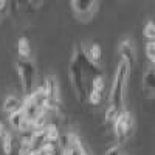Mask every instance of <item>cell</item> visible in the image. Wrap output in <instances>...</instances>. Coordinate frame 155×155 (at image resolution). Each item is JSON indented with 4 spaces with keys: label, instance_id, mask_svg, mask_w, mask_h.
Listing matches in <instances>:
<instances>
[{
    "label": "cell",
    "instance_id": "cell-3",
    "mask_svg": "<svg viewBox=\"0 0 155 155\" xmlns=\"http://www.w3.org/2000/svg\"><path fill=\"white\" fill-rule=\"evenodd\" d=\"M68 73H70V81H71V87L74 90V93L79 101L87 99V87H85V81L87 78L84 74V71L81 70V67L71 59L70 65H68Z\"/></svg>",
    "mask_w": 155,
    "mask_h": 155
},
{
    "label": "cell",
    "instance_id": "cell-22",
    "mask_svg": "<svg viewBox=\"0 0 155 155\" xmlns=\"http://www.w3.org/2000/svg\"><path fill=\"white\" fill-rule=\"evenodd\" d=\"M31 152V146L27 143H22L20 141V147H19V155H30Z\"/></svg>",
    "mask_w": 155,
    "mask_h": 155
},
{
    "label": "cell",
    "instance_id": "cell-12",
    "mask_svg": "<svg viewBox=\"0 0 155 155\" xmlns=\"http://www.w3.org/2000/svg\"><path fill=\"white\" fill-rule=\"evenodd\" d=\"M85 51H87L88 59L92 61V62H95V64H98V61L101 59V54H102L101 45H99V44H92L88 48H85Z\"/></svg>",
    "mask_w": 155,
    "mask_h": 155
},
{
    "label": "cell",
    "instance_id": "cell-11",
    "mask_svg": "<svg viewBox=\"0 0 155 155\" xmlns=\"http://www.w3.org/2000/svg\"><path fill=\"white\" fill-rule=\"evenodd\" d=\"M45 138H47V143L54 144L56 141H59V140H61L59 129H58L54 124H48V126H47V129H45Z\"/></svg>",
    "mask_w": 155,
    "mask_h": 155
},
{
    "label": "cell",
    "instance_id": "cell-6",
    "mask_svg": "<svg viewBox=\"0 0 155 155\" xmlns=\"http://www.w3.org/2000/svg\"><path fill=\"white\" fill-rule=\"evenodd\" d=\"M61 155H88L76 134L68 132L61 143Z\"/></svg>",
    "mask_w": 155,
    "mask_h": 155
},
{
    "label": "cell",
    "instance_id": "cell-1",
    "mask_svg": "<svg viewBox=\"0 0 155 155\" xmlns=\"http://www.w3.org/2000/svg\"><path fill=\"white\" fill-rule=\"evenodd\" d=\"M129 73H130V65L124 61H120L118 67L115 70L113 82L110 88V106L116 107L121 112L124 107V99H126V92H127Z\"/></svg>",
    "mask_w": 155,
    "mask_h": 155
},
{
    "label": "cell",
    "instance_id": "cell-25",
    "mask_svg": "<svg viewBox=\"0 0 155 155\" xmlns=\"http://www.w3.org/2000/svg\"><path fill=\"white\" fill-rule=\"evenodd\" d=\"M5 8H6V2L5 0H0V12H2Z\"/></svg>",
    "mask_w": 155,
    "mask_h": 155
},
{
    "label": "cell",
    "instance_id": "cell-20",
    "mask_svg": "<svg viewBox=\"0 0 155 155\" xmlns=\"http://www.w3.org/2000/svg\"><path fill=\"white\" fill-rule=\"evenodd\" d=\"M54 153H56V149H54V144L51 143H45L37 150V155H54Z\"/></svg>",
    "mask_w": 155,
    "mask_h": 155
},
{
    "label": "cell",
    "instance_id": "cell-21",
    "mask_svg": "<svg viewBox=\"0 0 155 155\" xmlns=\"http://www.w3.org/2000/svg\"><path fill=\"white\" fill-rule=\"evenodd\" d=\"M146 56H147L150 61L155 58V41L146 44Z\"/></svg>",
    "mask_w": 155,
    "mask_h": 155
},
{
    "label": "cell",
    "instance_id": "cell-2",
    "mask_svg": "<svg viewBox=\"0 0 155 155\" xmlns=\"http://www.w3.org/2000/svg\"><path fill=\"white\" fill-rule=\"evenodd\" d=\"M17 71H19V78H20V82H22V87L25 90V93L31 95L36 87H34V81H36V70H34V65L30 59H22L19 58L17 61Z\"/></svg>",
    "mask_w": 155,
    "mask_h": 155
},
{
    "label": "cell",
    "instance_id": "cell-4",
    "mask_svg": "<svg viewBox=\"0 0 155 155\" xmlns=\"http://www.w3.org/2000/svg\"><path fill=\"white\" fill-rule=\"evenodd\" d=\"M45 93H47V112L48 110H54V112H61L62 109V102H61V93H59V84L56 76L50 74L47 76L45 84Z\"/></svg>",
    "mask_w": 155,
    "mask_h": 155
},
{
    "label": "cell",
    "instance_id": "cell-7",
    "mask_svg": "<svg viewBox=\"0 0 155 155\" xmlns=\"http://www.w3.org/2000/svg\"><path fill=\"white\" fill-rule=\"evenodd\" d=\"M98 6H99L98 2H85V0H73L71 2V8L74 11V14L81 20L90 19L95 14V11L98 9Z\"/></svg>",
    "mask_w": 155,
    "mask_h": 155
},
{
    "label": "cell",
    "instance_id": "cell-23",
    "mask_svg": "<svg viewBox=\"0 0 155 155\" xmlns=\"http://www.w3.org/2000/svg\"><path fill=\"white\" fill-rule=\"evenodd\" d=\"M106 155H121V150L118 146H112L106 150Z\"/></svg>",
    "mask_w": 155,
    "mask_h": 155
},
{
    "label": "cell",
    "instance_id": "cell-13",
    "mask_svg": "<svg viewBox=\"0 0 155 155\" xmlns=\"http://www.w3.org/2000/svg\"><path fill=\"white\" fill-rule=\"evenodd\" d=\"M22 121H23V113H22L20 109L16 110V112H12V113H9V124H11L12 129L19 130V127H20Z\"/></svg>",
    "mask_w": 155,
    "mask_h": 155
},
{
    "label": "cell",
    "instance_id": "cell-9",
    "mask_svg": "<svg viewBox=\"0 0 155 155\" xmlns=\"http://www.w3.org/2000/svg\"><path fill=\"white\" fill-rule=\"evenodd\" d=\"M20 107H22V101L20 99H17L16 96H12V95L6 96V99L3 102V110L6 113H12V112L19 110Z\"/></svg>",
    "mask_w": 155,
    "mask_h": 155
},
{
    "label": "cell",
    "instance_id": "cell-18",
    "mask_svg": "<svg viewBox=\"0 0 155 155\" xmlns=\"http://www.w3.org/2000/svg\"><path fill=\"white\" fill-rule=\"evenodd\" d=\"M101 99H102V93L96 92V90H90V92L87 93V101L90 102V104H93V106L99 104Z\"/></svg>",
    "mask_w": 155,
    "mask_h": 155
},
{
    "label": "cell",
    "instance_id": "cell-10",
    "mask_svg": "<svg viewBox=\"0 0 155 155\" xmlns=\"http://www.w3.org/2000/svg\"><path fill=\"white\" fill-rule=\"evenodd\" d=\"M17 50H19V54L22 59H30V54H31V45H30V41L27 37H20L19 42H17Z\"/></svg>",
    "mask_w": 155,
    "mask_h": 155
},
{
    "label": "cell",
    "instance_id": "cell-16",
    "mask_svg": "<svg viewBox=\"0 0 155 155\" xmlns=\"http://www.w3.org/2000/svg\"><path fill=\"white\" fill-rule=\"evenodd\" d=\"M90 84H92V90H96L99 93H102V90L106 87V82H104V78L102 76H95L93 79L90 81Z\"/></svg>",
    "mask_w": 155,
    "mask_h": 155
},
{
    "label": "cell",
    "instance_id": "cell-17",
    "mask_svg": "<svg viewBox=\"0 0 155 155\" xmlns=\"http://www.w3.org/2000/svg\"><path fill=\"white\" fill-rule=\"evenodd\" d=\"M2 149H3L5 155H11L12 153V137H11V134H8L2 140Z\"/></svg>",
    "mask_w": 155,
    "mask_h": 155
},
{
    "label": "cell",
    "instance_id": "cell-26",
    "mask_svg": "<svg viewBox=\"0 0 155 155\" xmlns=\"http://www.w3.org/2000/svg\"><path fill=\"white\" fill-rule=\"evenodd\" d=\"M30 155H37V150H31V152H30Z\"/></svg>",
    "mask_w": 155,
    "mask_h": 155
},
{
    "label": "cell",
    "instance_id": "cell-14",
    "mask_svg": "<svg viewBox=\"0 0 155 155\" xmlns=\"http://www.w3.org/2000/svg\"><path fill=\"white\" fill-rule=\"evenodd\" d=\"M144 87L149 90H155V68H147L144 78H143Z\"/></svg>",
    "mask_w": 155,
    "mask_h": 155
},
{
    "label": "cell",
    "instance_id": "cell-24",
    "mask_svg": "<svg viewBox=\"0 0 155 155\" xmlns=\"http://www.w3.org/2000/svg\"><path fill=\"white\" fill-rule=\"evenodd\" d=\"M8 134H9V132L6 130V127H5L3 121H0V140H3V138H5Z\"/></svg>",
    "mask_w": 155,
    "mask_h": 155
},
{
    "label": "cell",
    "instance_id": "cell-19",
    "mask_svg": "<svg viewBox=\"0 0 155 155\" xmlns=\"http://www.w3.org/2000/svg\"><path fill=\"white\" fill-rule=\"evenodd\" d=\"M120 112H121V110H118L116 107L109 106V109L106 110V121H107V123H113V121L116 120V116L120 115Z\"/></svg>",
    "mask_w": 155,
    "mask_h": 155
},
{
    "label": "cell",
    "instance_id": "cell-5",
    "mask_svg": "<svg viewBox=\"0 0 155 155\" xmlns=\"http://www.w3.org/2000/svg\"><path fill=\"white\" fill-rule=\"evenodd\" d=\"M134 127V118L132 115L129 113L127 110H123L120 112V115L116 116V120L113 121V130H115V135H116V140L120 143H124L129 132L132 130Z\"/></svg>",
    "mask_w": 155,
    "mask_h": 155
},
{
    "label": "cell",
    "instance_id": "cell-27",
    "mask_svg": "<svg viewBox=\"0 0 155 155\" xmlns=\"http://www.w3.org/2000/svg\"><path fill=\"white\" fill-rule=\"evenodd\" d=\"M152 62H153V64H155V58H153V59H152Z\"/></svg>",
    "mask_w": 155,
    "mask_h": 155
},
{
    "label": "cell",
    "instance_id": "cell-15",
    "mask_svg": "<svg viewBox=\"0 0 155 155\" xmlns=\"http://www.w3.org/2000/svg\"><path fill=\"white\" fill-rule=\"evenodd\" d=\"M144 37L147 39V42H153L155 41V22L153 20H147L144 25Z\"/></svg>",
    "mask_w": 155,
    "mask_h": 155
},
{
    "label": "cell",
    "instance_id": "cell-8",
    "mask_svg": "<svg viewBox=\"0 0 155 155\" xmlns=\"http://www.w3.org/2000/svg\"><path fill=\"white\" fill-rule=\"evenodd\" d=\"M118 51H120V56H121V61L127 62L129 65H134L135 64V48H134V44L130 39H124V41L120 42V47H118Z\"/></svg>",
    "mask_w": 155,
    "mask_h": 155
}]
</instances>
